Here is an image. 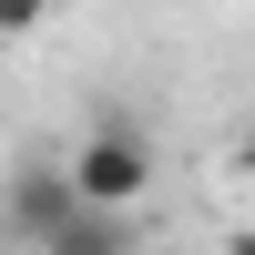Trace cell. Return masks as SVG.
<instances>
[{"label": "cell", "instance_id": "cell-3", "mask_svg": "<svg viewBox=\"0 0 255 255\" xmlns=\"http://www.w3.org/2000/svg\"><path fill=\"white\" fill-rule=\"evenodd\" d=\"M41 255H133V245H123V215H82L72 235H51Z\"/></svg>", "mask_w": 255, "mask_h": 255}, {"label": "cell", "instance_id": "cell-4", "mask_svg": "<svg viewBox=\"0 0 255 255\" xmlns=\"http://www.w3.org/2000/svg\"><path fill=\"white\" fill-rule=\"evenodd\" d=\"M51 10H61V0H0V41H31Z\"/></svg>", "mask_w": 255, "mask_h": 255}, {"label": "cell", "instance_id": "cell-2", "mask_svg": "<svg viewBox=\"0 0 255 255\" xmlns=\"http://www.w3.org/2000/svg\"><path fill=\"white\" fill-rule=\"evenodd\" d=\"M92 215V204H82V184H72V163H51V153H31L10 174V225L31 245H51V235H72V225Z\"/></svg>", "mask_w": 255, "mask_h": 255}, {"label": "cell", "instance_id": "cell-1", "mask_svg": "<svg viewBox=\"0 0 255 255\" xmlns=\"http://www.w3.org/2000/svg\"><path fill=\"white\" fill-rule=\"evenodd\" d=\"M61 163H72V184H82V204H92V215H133V204L153 194V133H143V123H123V113H102Z\"/></svg>", "mask_w": 255, "mask_h": 255}]
</instances>
